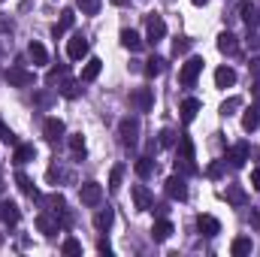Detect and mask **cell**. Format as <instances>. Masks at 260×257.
I'll return each mask as SVG.
<instances>
[{"instance_id": "43", "label": "cell", "mask_w": 260, "mask_h": 257, "mask_svg": "<svg viewBox=\"0 0 260 257\" xmlns=\"http://www.w3.org/2000/svg\"><path fill=\"white\" fill-rule=\"evenodd\" d=\"M0 139H3V142H12V145H15V136L9 133V127H6L3 121H0Z\"/></svg>"}, {"instance_id": "12", "label": "cell", "mask_w": 260, "mask_h": 257, "mask_svg": "<svg viewBox=\"0 0 260 257\" xmlns=\"http://www.w3.org/2000/svg\"><path fill=\"white\" fill-rule=\"evenodd\" d=\"M239 15H242V21L248 24V30H254V27L260 24V9L251 3V0H242V3H239Z\"/></svg>"}, {"instance_id": "46", "label": "cell", "mask_w": 260, "mask_h": 257, "mask_svg": "<svg viewBox=\"0 0 260 257\" xmlns=\"http://www.w3.org/2000/svg\"><path fill=\"white\" fill-rule=\"evenodd\" d=\"M251 185L260 191V167H254V170H251Z\"/></svg>"}, {"instance_id": "39", "label": "cell", "mask_w": 260, "mask_h": 257, "mask_svg": "<svg viewBox=\"0 0 260 257\" xmlns=\"http://www.w3.org/2000/svg\"><path fill=\"white\" fill-rule=\"evenodd\" d=\"M76 3H79V9H82L85 15H97V12H100V3H103V0H76Z\"/></svg>"}, {"instance_id": "24", "label": "cell", "mask_w": 260, "mask_h": 257, "mask_svg": "<svg viewBox=\"0 0 260 257\" xmlns=\"http://www.w3.org/2000/svg\"><path fill=\"white\" fill-rule=\"evenodd\" d=\"M260 127V106H251V109H245V115H242V130L245 133H251V130Z\"/></svg>"}, {"instance_id": "41", "label": "cell", "mask_w": 260, "mask_h": 257, "mask_svg": "<svg viewBox=\"0 0 260 257\" xmlns=\"http://www.w3.org/2000/svg\"><path fill=\"white\" fill-rule=\"evenodd\" d=\"M188 49H191V40H188V37H179V40L173 43V55H176V58H179V55H185Z\"/></svg>"}, {"instance_id": "21", "label": "cell", "mask_w": 260, "mask_h": 257, "mask_svg": "<svg viewBox=\"0 0 260 257\" xmlns=\"http://www.w3.org/2000/svg\"><path fill=\"white\" fill-rule=\"evenodd\" d=\"M27 58H30L37 67L49 64V52H46V46H43V43H30V46H27Z\"/></svg>"}, {"instance_id": "11", "label": "cell", "mask_w": 260, "mask_h": 257, "mask_svg": "<svg viewBox=\"0 0 260 257\" xmlns=\"http://www.w3.org/2000/svg\"><path fill=\"white\" fill-rule=\"evenodd\" d=\"M164 185H167V197L170 200H188V185H185L182 176H170Z\"/></svg>"}, {"instance_id": "48", "label": "cell", "mask_w": 260, "mask_h": 257, "mask_svg": "<svg viewBox=\"0 0 260 257\" xmlns=\"http://www.w3.org/2000/svg\"><path fill=\"white\" fill-rule=\"evenodd\" d=\"M251 70H254V73L260 76V58H254V61H251Z\"/></svg>"}, {"instance_id": "44", "label": "cell", "mask_w": 260, "mask_h": 257, "mask_svg": "<svg viewBox=\"0 0 260 257\" xmlns=\"http://www.w3.org/2000/svg\"><path fill=\"white\" fill-rule=\"evenodd\" d=\"M221 173H224V164H221V160H218V164H212V167H209V176H212V179H218V176H221Z\"/></svg>"}, {"instance_id": "32", "label": "cell", "mask_w": 260, "mask_h": 257, "mask_svg": "<svg viewBox=\"0 0 260 257\" xmlns=\"http://www.w3.org/2000/svg\"><path fill=\"white\" fill-rule=\"evenodd\" d=\"M133 170H136V176H139V179H148V176L154 173V160H151V157H139Z\"/></svg>"}, {"instance_id": "10", "label": "cell", "mask_w": 260, "mask_h": 257, "mask_svg": "<svg viewBox=\"0 0 260 257\" xmlns=\"http://www.w3.org/2000/svg\"><path fill=\"white\" fill-rule=\"evenodd\" d=\"M0 221H3L6 227H15V224L21 221V212H18V206H15L12 200H0Z\"/></svg>"}, {"instance_id": "52", "label": "cell", "mask_w": 260, "mask_h": 257, "mask_svg": "<svg viewBox=\"0 0 260 257\" xmlns=\"http://www.w3.org/2000/svg\"><path fill=\"white\" fill-rule=\"evenodd\" d=\"M0 3H3V0H0Z\"/></svg>"}, {"instance_id": "27", "label": "cell", "mask_w": 260, "mask_h": 257, "mask_svg": "<svg viewBox=\"0 0 260 257\" xmlns=\"http://www.w3.org/2000/svg\"><path fill=\"white\" fill-rule=\"evenodd\" d=\"M43 206H46L49 212H55V215H64V209H67V203H64L61 194H49V197H43Z\"/></svg>"}, {"instance_id": "16", "label": "cell", "mask_w": 260, "mask_h": 257, "mask_svg": "<svg viewBox=\"0 0 260 257\" xmlns=\"http://www.w3.org/2000/svg\"><path fill=\"white\" fill-rule=\"evenodd\" d=\"M248 154H251V148H248V142H236L230 151H227V160L233 164V167H242L245 160H248Z\"/></svg>"}, {"instance_id": "25", "label": "cell", "mask_w": 260, "mask_h": 257, "mask_svg": "<svg viewBox=\"0 0 260 257\" xmlns=\"http://www.w3.org/2000/svg\"><path fill=\"white\" fill-rule=\"evenodd\" d=\"M121 46H124V49H130V52H139V49H142V37H139L136 30L124 27V30H121Z\"/></svg>"}, {"instance_id": "49", "label": "cell", "mask_w": 260, "mask_h": 257, "mask_svg": "<svg viewBox=\"0 0 260 257\" xmlns=\"http://www.w3.org/2000/svg\"><path fill=\"white\" fill-rule=\"evenodd\" d=\"M251 224H254V227H260V215H257V212H251Z\"/></svg>"}, {"instance_id": "33", "label": "cell", "mask_w": 260, "mask_h": 257, "mask_svg": "<svg viewBox=\"0 0 260 257\" xmlns=\"http://www.w3.org/2000/svg\"><path fill=\"white\" fill-rule=\"evenodd\" d=\"M67 142H70V151H73L76 157H82V154H85V136H82V133L67 136Z\"/></svg>"}, {"instance_id": "45", "label": "cell", "mask_w": 260, "mask_h": 257, "mask_svg": "<svg viewBox=\"0 0 260 257\" xmlns=\"http://www.w3.org/2000/svg\"><path fill=\"white\" fill-rule=\"evenodd\" d=\"M37 103H40V106H49V103H52V94H46V91L37 94Z\"/></svg>"}, {"instance_id": "42", "label": "cell", "mask_w": 260, "mask_h": 257, "mask_svg": "<svg viewBox=\"0 0 260 257\" xmlns=\"http://www.w3.org/2000/svg\"><path fill=\"white\" fill-rule=\"evenodd\" d=\"M64 76H67V67H55V70H49L46 82H49V85H55V82H58V79H64Z\"/></svg>"}, {"instance_id": "47", "label": "cell", "mask_w": 260, "mask_h": 257, "mask_svg": "<svg viewBox=\"0 0 260 257\" xmlns=\"http://www.w3.org/2000/svg\"><path fill=\"white\" fill-rule=\"evenodd\" d=\"M97 251H100V254H112V248H109V242H100V245H97Z\"/></svg>"}, {"instance_id": "18", "label": "cell", "mask_w": 260, "mask_h": 257, "mask_svg": "<svg viewBox=\"0 0 260 257\" xmlns=\"http://www.w3.org/2000/svg\"><path fill=\"white\" fill-rule=\"evenodd\" d=\"M73 24H76V12H73V9H64V12H61V21L52 27V37H55V40H58V37H64Z\"/></svg>"}, {"instance_id": "26", "label": "cell", "mask_w": 260, "mask_h": 257, "mask_svg": "<svg viewBox=\"0 0 260 257\" xmlns=\"http://www.w3.org/2000/svg\"><path fill=\"white\" fill-rule=\"evenodd\" d=\"M37 230L46 233V236H55L58 233V221L52 215H37Z\"/></svg>"}, {"instance_id": "36", "label": "cell", "mask_w": 260, "mask_h": 257, "mask_svg": "<svg viewBox=\"0 0 260 257\" xmlns=\"http://www.w3.org/2000/svg\"><path fill=\"white\" fill-rule=\"evenodd\" d=\"M121 179H124V167H121V164H115V167H112V173H109V188H112V191H118V188H121Z\"/></svg>"}, {"instance_id": "3", "label": "cell", "mask_w": 260, "mask_h": 257, "mask_svg": "<svg viewBox=\"0 0 260 257\" xmlns=\"http://www.w3.org/2000/svg\"><path fill=\"white\" fill-rule=\"evenodd\" d=\"M130 106H133L136 112H151V106H154V91H151V88H133V91H130Z\"/></svg>"}, {"instance_id": "4", "label": "cell", "mask_w": 260, "mask_h": 257, "mask_svg": "<svg viewBox=\"0 0 260 257\" xmlns=\"http://www.w3.org/2000/svg\"><path fill=\"white\" fill-rule=\"evenodd\" d=\"M6 82H9L12 88H30V85L37 82V76H34L30 70H24V67H9V70H6Z\"/></svg>"}, {"instance_id": "30", "label": "cell", "mask_w": 260, "mask_h": 257, "mask_svg": "<svg viewBox=\"0 0 260 257\" xmlns=\"http://www.w3.org/2000/svg\"><path fill=\"white\" fill-rule=\"evenodd\" d=\"M197 112H200V100H197V97H188V100L182 103V118H185V124H191V121H194Z\"/></svg>"}, {"instance_id": "38", "label": "cell", "mask_w": 260, "mask_h": 257, "mask_svg": "<svg viewBox=\"0 0 260 257\" xmlns=\"http://www.w3.org/2000/svg\"><path fill=\"white\" fill-rule=\"evenodd\" d=\"M61 251H64L67 257H76V254H82V242L70 236V239H64V245H61Z\"/></svg>"}, {"instance_id": "5", "label": "cell", "mask_w": 260, "mask_h": 257, "mask_svg": "<svg viewBox=\"0 0 260 257\" xmlns=\"http://www.w3.org/2000/svg\"><path fill=\"white\" fill-rule=\"evenodd\" d=\"M118 133H121V142L133 148V145L139 142V118H130V115L121 118V121H118Z\"/></svg>"}, {"instance_id": "31", "label": "cell", "mask_w": 260, "mask_h": 257, "mask_svg": "<svg viewBox=\"0 0 260 257\" xmlns=\"http://www.w3.org/2000/svg\"><path fill=\"white\" fill-rule=\"evenodd\" d=\"M15 185H18V191H21V194H27V197H37V200H40V194H37V188H34V182H30L24 173H15Z\"/></svg>"}, {"instance_id": "40", "label": "cell", "mask_w": 260, "mask_h": 257, "mask_svg": "<svg viewBox=\"0 0 260 257\" xmlns=\"http://www.w3.org/2000/svg\"><path fill=\"white\" fill-rule=\"evenodd\" d=\"M176 139H179V136H176V130L164 127V130H160V139H157V145H164V148H173V145H176Z\"/></svg>"}, {"instance_id": "7", "label": "cell", "mask_w": 260, "mask_h": 257, "mask_svg": "<svg viewBox=\"0 0 260 257\" xmlns=\"http://www.w3.org/2000/svg\"><path fill=\"white\" fill-rule=\"evenodd\" d=\"M79 200H82V206H100V200H103V185L85 182V185L79 188Z\"/></svg>"}, {"instance_id": "2", "label": "cell", "mask_w": 260, "mask_h": 257, "mask_svg": "<svg viewBox=\"0 0 260 257\" xmlns=\"http://www.w3.org/2000/svg\"><path fill=\"white\" fill-rule=\"evenodd\" d=\"M203 64H206V61H203V58H197V55H194V58H188V61L182 64V70H179V82H182L185 88H191V85L197 82V76L203 73Z\"/></svg>"}, {"instance_id": "34", "label": "cell", "mask_w": 260, "mask_h": 257, "mask_svg": "<svg viewBox=\"0 0 260 257\" xmlns=\"http://www.w3.org/2000/svg\"><path fill=\"white\" fill-rule=\"evenodd\" d=\"M61 94H64L67 100L79 97V82H76V79H67V76H64V82H61Z\"/></svg>"}, {"instance_id": "35", "label": "cell", "mask_w": 260, "mask_h": 257, "mask_svg": "<svg viewBox=\"0 0 260 257\" xmlns=\"http://www.w3.org/2000/svg\"><path fill=\"white\" fill-rule=\"evenodd\" d=\"M239 106H242V97H227V100L221 103V115L227 118V115H233V112H236Z\"/></svg>"}, {"instance_id": "15", "label": "cell", "mask_w": 260, "mask_h": 257, "mask_svg": "<svg viewBox=\"0 0 260 257\" xmlns=\"http://www.w3.org/2000/svg\"><path fill=\"white\" fill-rule=\"evenodd\" d=\"M34 157H37V148H34L30 142H18V145H15V154H12V160H15L18 167H24V164H30Z\"/></svg>"}, {"instance_id": "23", "label": "cell", "mask_w": 260, "mask_h": 257, "mask_svg": "<svg viewBox=\"0 0 260 257\" xmlns=\"http://www.w3.org/2000/svg\"><path fill=\"white\" fill-rule=\"evenodd\" d=\"M100 70H103V61L100 58H88V64L82 67V82H94L100 76Z\"/></svg>"}, {"instance_id": "1", "label": "cell", "mask_w": 260, "mask_h": 257, "mask_svg": "<svg viewBox=\"0 0 260 257\" xmlns=\"http://www.w3.org/2000/svg\"><path fill=\"white\" fill-rule=\"evenodd\" d=\"M176 170H182V173H197V164H194V142H191L188 136H182V139H179Z\"/></svg>"}, {"instance_id": "29", "label": "cell", "mask_w": 260, "mask_h": 257, "mask_svg": "<svg viewBox=\"0 0 260 257\" xmlns=\"http://www.w3.org/2000/svg\"><path fill=\"white\" fill-rule=\"evenodd\" d=\"M227 203H233V206H245L248 203V194L242 191V185H227Z\"/></svg>"}, {"instance_id": "6", "label": "cell", "mask_w": 260, "mask_h": 257, "mask_svg": "<svg viewBox=\"0 0 260 257\" xmlns=\"http://www.w3.org/2000/svg\"><path fill=\"white\" fill-rule=\"evenodd\" d=\"M145 37L148 43H160L167 37V21L160 15H145Z\"/></svg>"}, {"instance_id": "22", "label": "cell", "mask_w": 260, "mask_h": 257, "mask_svg": "<svg viewBox=\"0 0 260 257\" xmlns=\"http://www.w3.org/2000/svg\"><path fill=\"white\" fill-rule=\"evenodd\" d=\"M251 236H236L233 239V245H230V254L233 257H245V254H251Z\"/></svg>"}, {"instance_id": "50", "label": "cell", "mask_w": 260, "mask_h": 257, "mask_svg": "<svg viewBox=\"0 0 260 257\" xmlns=\"http://www.w3.org/2000/svg\"><path fill=\"white\" fill-rule=\"evenodd\" d=\"M191 3H194V6H206V3H209V0H191Z\"/></svg>"}, {"instance_id": "51", "label": "cell", "mask_w": 260, "mask_h": 257, "mask_svg": "<svg viewBox=\"0 0 260 257\" xmlns=\"http://www.w3.org/2000/svg\"><path fill=\"white\" fill-rule=\"evenodd\" d=\"M124 3H127V0H112V6H124Z\"/></svg>"}, {"instance_id": "8", "label": "cell", "mask_w": 260, "mask_h": 257, "mask_svg": "<svg viewBox=\"0 0 260 257\" xmlns=\"http://www.w3.org/2000/svg\"><path fill=\"white\" fill-rule=\"evenodd\" d=\"M85 55H88V40H85L82 34H73L70 43H67V58H70V61H82Z\"/></svg>"}, {"instance_id": "14", "label": "cell", "mask_w": 260, "mask_h": 257, "mask_svg": "<svg viewBox=\"0 0 260 257\" xmlns=\"http://www.w3.org/2000/svg\"><path fill=\"white\" fill-rule=\"evenodd\" d=\"M218 52H221V55H236V52H239V40H236L230 30L218 34Z\"/></svg>"}, {"instance_id": "13", "label": "cell", "mask_w": 260, "mask_h": 257, "mask_svg": "<svg viewBox=\"0 0 260 257\" xmlns=\"http://www.w3.org/2000/svg\"><path fill=\"white\" fill-rule=\"evenodd\" d=\"M64 121L61 118H46V124H43V136L49 139V142H58V139H64Z\"/></svg>"}, {"instance_id": "17", "label": "cell", "mask_w": 260, "mask_h": 257, "mask_svg": "<svg viewBox=\"0 0 260 257\" xmlns=\"http://www.w3.org/2000/svg\"><path fill=\"white\" fill-rule=\"evenodd\" d=\"M215 85L218 88H233L236 85V70L233 67H218L215 70Z\"/></svg>"}, {"instance_id": "37", "label": "cell", "mask_w": 260, "mask_h": 257, "mask_svg": "<svg viewBox=\"0 0 260 257\" xmlns=\"http://www.w3.org/2000/svg\"><path fill=\"white\" fill-rule=\"evenodd\" d=\"M164 70H167V61H164V58H151V61H145V73H148V76H160Z\"/></svg>"}, {"instance_id": "19", "label": "cell", "mask_w": 260, "mask_h": 257, "mask_svg": "<svg viewBox=\"0 0 260 257\" xmlns=\"http://www.w3.org/2000/svg\"><path fill=\"white\" fill-rule=\"evenodd\" d=\"M197 227H200V233H206V236L221 233V221L212 218V215H200V218H197Z\"/></svg>"}, {"instance_id": "28", "label": "cell", "mask_w": 260, "mask_h": 257, "mask_svg": "<svg viewBox=\"0 0 260 257\" xmlns=\"http://www.w3.org/2000/svg\"><path fill=\"white\" fill-rule=\"evenodd\" d=\"M112 221H115V212H112V209H100V212L94 215V227H97V230H109Z\"/></svg>"}, {"instance_id": "20", "label": "cell", "mask_w": 260, "mask_h": 257, "mask_svg": "<svg viewBox=\"0 0 260 257\" xmlns=\"http://www.w3.org/2000/svg\"><path fill=\"white\" fill-rule=\"evenodd\" d=\"M170 236H173V224H170L167 218L154 221V227H151V239H154V242H167Z\"/></svg>"}, {"instance_id": "9", "label": "cell", "mask_w": 260, "mask_h": 257, "mask_svg": "<svg viewBox=\"0 0 260 257\" xmlns=\"http://www.w3.org/2000/svg\"><path fill=\"white\" fill-rule=\"evenodd\" d=\"M130 197H133V206H136L139 212H148V209L154 206V197H151V191H148L145 185H133V188H130Z\"/></svg>"}]
</instances>
